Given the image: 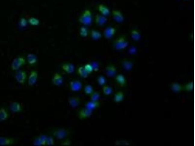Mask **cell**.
<instances>
[{
	"label": "cell",
	"mask_w": 195,
	"mask_h": 146,
	"mask_svg": "<svg viewBox=\"0 0 195 146\" xmlns=\"http://www.w3.org/2000/svg\"><path fill=\"white\" fill-rule=\"evenodd\" d=\"M47 137L45 135H40L36 137L33 142L34 146H45Z\"/></svg>",
	"instance_id": "obj_6"
},
{
	"label": "cell",
	"mask_w": 195,
	"mask_h": 146,
	"mask_svg": "<svg viewBox=\"0 0 195 146\" xmlns=\"http://www.w3.org/2000/svg\"><path fill=\"white\" fill-rule=\"evenodd\" d=\"M103 92L105 95H110L112 93V89L108 86H104L103 88Z\"/></svg>",
	"instance_id": "obj_35"
},
{
	"label": "cell",
	"mask_w": 195,
	"mask_h": 146,
	"mask_svg": "<svg viewBox=\"0 0 195 146\" xmlns=\"http://www.w3.org/2000/svg\"><path fill=\"white\" fill-rule=\"evenodd\" d=\"M88 30L85 26L81 27L80 29V34L82 37H86L88 35Z\"/></svg>",
	"instance_id": "obj_31"
},
{
	"label": "cell",
	"mask_w": 195,
	"mask_h": 146,
	"mask_svg": "<svg viewBox=\"0 0 195 146\" xmlns=\"http://www.w3.org/2000/svg\"><path fill=\"white\" fill-rule=\"evenodd\" d=\"M90 64L92 66L93 71L94 70L95 71H97L99 70V65H98L97 63L96 62H93L92 63Z\"/></svg>",
	"instance_id": "obj_41"
},
{
	"label": "cell",
	"mask_w": 195,
	"mask_h": 146,
	"mask_svg": "<svg viewBox=\"0 0 195 146\" xmlns=\"http://www.w3.org/2000/svg\"><path fill=\"white\" fill-rule=\"evenodd\" d=\"M71 142L70 140H66L65 141H63V143L60 144L62 145H63V146H69V145H70Z\"/></svg>",
	"instance_id": "obj_42"
},
{
	"label": "cell",
	"mask_w": 195,
	"mask_h": 146,
	"mask_svg": "<svg viewBox=\"0 0 195 146\" xmlns=\"http://www.w3.org/2000/svg\"><path fill=\"white\" fill-rule=\"evenodd\" d=\"M28 23L33 26H37L40 24V21L37 18L31 17L28 20Z\"/></svg>",
	"instance_id": "obj_30"
},
{
	"label": "cell",
	"mask_w": 195,
	"mask_h": 146,
	"mask_svg": "<svg viewBox=\"0 0 195 146\" xmlns=\"http://www.w3.org/2000/svg\"><path fill=\"white\" fill-rule=\"evenodd\" d=\"M27 62L30 65L35 64L37 62V59L36 56L34 54H31V53H30L27 55Z\"/></svg>",
	"instance_id": "obj_22"
},
{
	"label": "cell",
	"mask_w": 195,
	"mask_h": 146,
	"mask_svg": "<svg viewBox=\"0 0 195 146\" xmlns=\"http://www.w3.org/2000/svg\"><path fill=\"white\" fill-rule=\"evenodd\" d=\"M117 73V69L115 66L112 64L108 65L105 68V74L108 77H113L115 76Z\"/></svg>",
	"instance_id": "obj_12"
},
{
	"label": "cell",
	"mask_w": 195,
	"mask_h": 146,
	"mask_svg": "<svg viewBox=\"0 0 195 146\" xmlns=\"http://www.w3.org/2000/svg\"><path fill=\"white\" fill-rule=\"evenodd\" d=\"M28 23V21L24 17H22L20 19L19 25L21 27H26Z\"/></svg>",
	"instance_id": "obj_34"
},
{
	"label": "cell",
	"mask_w": 195,
	"mask_h": 146,
	"mask_svg": "<svg viewBox=\"0 0 195 146\" xmlns=\"http://www.w3.org/2000/svg\"><path fill=\"white\" fill-rule=\"evenodd\" d=\"M8 117V114L7 110L4 108L0 109V121H4L7 120Z\"/></svg>",
	"instance_id": "obj_23"
},
{
	"label": "cell",
	"mask_w": 195,
	"mask_h": 146,
	"mask_svg": "<svg viewBox=\"0 0 195 146\" xmlns=\"http://www.w3.org/2000/svg\"><path fill=\"white\" fill-rule=\"evenodd\" d=\"M122 66L123 68L126 71L131 70L133 68L132 62L127 59H124L122 62Z\"/></svg>",
	"instance_id": "obj_21"
},
{
	"label": "cell",
	"mask_w": 195,
	"mask_h": 146,
	"mask_svg": "<svg viewBox=\"0 0 195 146\" xmlns=\"http://www.w3.org/2000/svg\"><path fill=\"white\" fill-rule=\"evenodd\" d=\"M26 63V59L23 56L16 58L11 63V69L13 71H17L23 65Z\"/></svg>",
	"instance_id": "obj_4"
},
{
	"label": "cell",
	"mask_w": 195,
	"mask_h": 146,
	"mask_svg": "<svg viewBox=\"0 0 195 146\" xmlns=\"http://www.w3.org/2000/svg\"><path fill=\"white\" fill-rule=\"evenodd\" d=\"M62 69L67 74H72L74 72L75 67L73 64L70 63H66L61 66Z\"/></svg>",
	"instance_id": "obj_16"
},
{
	"label": "cell",
	"mask_w": 195,
	"mask_h": 146,
	"mask_svg": "<svg viewBox=\"0 0 195 146\" xmlns=\"http://www.w3.org/2000/svg\"><path fill=\"white\" fill-rule=\"evenodd\" d=\"M92 114V111L87 108L82 109L79 112V117L81 119H84L91 117Z\"/></svg>",
	"instance_id": "obj_7"
},
{
	"label": "cell",
	"mask_w": 195,
	"mask_h": 146,
	"mask_svg": "<svg viewBox=\"0 0 195 146\" xmlns=\"http://www.w3.org/2000/svg\"><path fill=\"white\" fill-rule=\"evenodd\" d=\"M70 131L67 129L64 128H60L54 129L52 132V135L53 137L58 140H63L66 138L70 135Z\"/></svg>",
	"instance_id": "obj_2"
},
{
	"label": "cell",
	"mask_w": 195,
	"mask_h": 146,
	"mask_svg": "<svg viewBox=\"0 0 195 146\" xmlns=\"http://www.w3.org/2000/svg\"><path fill=\"white\" fill-rule=\"evenodd\" d=\"M129 52L130 54H134L136 52V48L135 47H131L129 50Z\"/></svg>",
	"instance_id": "obj_43"
},
{
	"label": "cell",
	"mask_w": 195,
	"mask_h": 146,
	"mask_svg": "<svg viewBox=\"0 0 195 146\" xmlns=\"http://www.w3.org/2000/svg\"><path fill=\"white\" fill-rule=\"evenodd\" d=\"M70 87L72 91L77 92L81 90L82 87V84L80 81L78 80L72 81L70 82Z\"/></svg>",
	"instance_id": "obj_10"
},
{
	"label": "cell",
	"mask_w": 195,
	"mask_h": 146,
	"mask_svg": "<svg viewBox=\"0 0 195 146\" xmlns=\"http://www.w3.org/2000/svg\"><path fill=\"white\" fill-rule=\"evenodd\" d=\"M115 144V145H129L130 143L127 141L121 140V141H116Z\"/></svg>",
	"instance_id": "obj_40"
},
{
	"label": "cell",
	"mask_w": 195,
	"mask_h": 146,
	"mask_svg": "<svg viewBox=\"0 0 195 146\" xmlns=\"http://www.w3.org/2000/svg\"><path fill=\"white\" fill-rule=\"evenodd\" d=\"M98 82L100 85L103 86V85H104L106 83V80L104 77L103 76H100L98 78Z\"/></svg>",
	"instance_id": "obj_39"
},
{
	"label": "cell",
	"mask_w": 195,
	"mask_h": 146,
	"mask_svg": "<svg viewBox=\"0 0 195 146\" xmlns=\"http://www.w3.org/2000/svg\"><path fill=\"white\" fill-rule=\"evenodd\" d=\"M38 75V72L36 71L33 70L30 72L28 80V84L29 86H33L35 84L37 80Z\"/></svg>",
	"instance_id": "obj_8"
},
{
	"label": "cell",
	"mask_w": 195,
	"mask_h": 146,
	"mask_svg": "<svg viewBox=\"0 0 195 146\" xmlns=\"http://www.w3.org/2000/svg\"><path fill=\"white\" fill-rule=\"evenodd\" d=\"M15 142V140L14 139L0 136V146L13 145Z\"/></svg>",
	"instance_id": "obj_9"
},
{
	"label": "cell",
	"mask_w": 195,
	"mask_h": 146,
	"mask_svg": "<svg viewBox=\"0 0 195 146\" xmlns=\"http://www.w3.org/2000/svg\"><path fill=\"white\" fill-rule=\"evenodd\" d=\"M116 29L114 27H108L105 28L104 31V35L105 38L110 39L115 34Z\"/></svg>",
	"instance_id": "obj_13"
},
{
	"label": "cell",
	"mask_w": 195,
	"mask_h": 146,
	"mask_svg": "<svg viewBox=\"0 0 195 146\" xmlns=\"http://www.w3.org/2000/svg\"><path fill=\"white\" fill-rule=\"evenodd\" d=\"M98 9L99 11L101 13V15L104 16H107L109 15L110 13V10L108 9V8L107 7H105V5L102 4L99 5L98 6Z\"/></svg>",
	"instance_id": "obj_19"
},
{
	"label": "cell",
	"mask_w": 195,
	"mask_h": 146,
	"mask_svg": "<svg viewBox=\"0 0 195 146\" xmlns=\"http://www.w3.org/2000/svg\"><path fill=\"white\" fill-rule=\"evenodd\" d=\"M107 21V17L100 14H97L95 16V22L99 26H103L104 25Z\"/></svg>",
	"instance_id": "obj_15"
},
{
	"label": "cell",
	"mask_w": 195,
	"mask_h": 146,
	"mask_svg": "<svg viewBox=\"0 0 195 146\" xmlns=\"http://www.w3.org/2000/svg\"><path fill=\"white\" fill-rule=\"evenodd\" d=\"M100 104L98 101H91L86 103L85 105V107L87 109L92 111L93 109H96L100 106Z\"/></svg>",
	"instance_id": "obj_20"
},
{
	"label": "cell",
	"mask_w": 195,
	"mask_h": 146,
	"mask_svg": "<svg viewBox=\"0 0 195 146\" xmlns=\"http://www.w3.org/2000/svg\"><path fill=\"white\" fill-rule=\"evenodd\" d=\"M54 141L53 138L52 136L47 137L46 141V145L48 146H53L54 145Z\"/></svg>",
	"instance_id": "obj_37"
},
{
	"label": "cell",
	"mask_w": 195,
	"mask_h": 146,
	"mask_svg": "<svg viewBox=\"0 0 195 146\" xmlns=\"http://www.w3.org/2000/svg\"><path fill=\"white\" fill-rule=\"evenodd\" d=\"M90 35L93 40H99L101 37V34L99 31L96 30H92L90 32Z\"/></svg>",
	"instance_id": "obj_26"
},
{
	"label": "cell",
	"mask_w": 195,
	"mask_h": 146,
	"mask_svg": "<svg viewBox=\"0 0 195 146\" xmlns=\"http://www.w3.org/2000/svg\"><path fill=\"white\" fill-rule=\"evenodd\" d=\"M80 23L84 26H90L92 22V14L90 9H86L81 13L79 17Z\"/></svg>",
	"instance_id": "obj_1"
},
{
	"label": "cell",
	"mask_w": 195,
	"mask_h": 146,
	"mask_svg": "<svg viewBox=\"0 0 195 146\" xmlns=\"http://www.w3.org/2000/svg\"><path fill=\"white\" fill-rule=\"evenodd\" d=\"M84 92L87 95H91L93 92V88L90 85H87L85 86Z\"/></svg>",
	"instance_id": "obj_33"
},
{
	"label": "cell",
	"mask_w": 195,
	"mask_h": 146,
	"mask_svg": "<svg viewBox=\"0 0 195 146\" xmlns=\"http://www.w3.org/2000/svg\"><path fill=\"white\" fill-rule=\"evenodd\" d=\"M63 78L62 76L59 73H56L53 77L52 82L56 86H59L63 83Z\"/></svg>",
	"instance_id": "obj_18"
},
{
	"label": "cell",
	"mask_w": 195,
	"mask_h": 146,
	"mask_svg": "<svg viewBox=\"0 0 195 146\" xmlns=\"http://www.w3.org/2000/svg\"><path fill=\"white\" fill-rule=\"evenodd\" d=\"M85 70H86V72L88 73L89 74L93 71V69L92 66L90 64H87L84 66Z\"/></svg>",
	"instance_id": "obj_38"
},
{
	"label": "cell",
	"mask_w": 195,
	"mask_h": 146,
	"mask_svg": "<svg viewBox=\"0 0 195 146\" xmlns=\"http://www.w3.org/2000/svg\"><path fill=\"white\" fill-rule=\"evenodd\" d=\"M26 78V73L24 71H19L16 74V80L21 84H24Z\"/></svg>",
	"instance_id": "obj_5"
},
{
	"label": "cell",
	"mask_w": 195,
	"mask_h": 146,
	"mask_svg": "<svg viewBox=\"0 0 195 146\" xmlns=\"http://www.w3.org/2000/svg\"><path fill=\"white\" fill-rule=\"evenodd\" d=\"M172 91L174 92H180L183 90V86L178 83H173L171 85Z\"/></svg>",
	"instance_id": "obj_24"
},
{
	"label": "cell",
	"mask_w": 195,
	"mask_h": 146,
	"mask_svg": "<svg viewBox=\"0 0 195 146\" xmlns=\"http://www.w3.org/2000/svg\"><path fill=\"white\" fill-rule=\"evenodd\" d=\"M112 14H113V19L116 22L118 23H122L124 21V17L120 11L118 10H113L112 11Z\"/></svg>",
	"instance_id": "obj_11"
},
{
	"label": "cell",
	"mask_w": 195,
	"mask_h": 146,
	"mask_svg": "<svg viewBox=\"0 0 195 146\" xmlns=\"http://www.w3.org/2000/svg\"><path fill=\"white\" fill-rule=\"evenodd\" d=\"M124 99V94L122 92H118L115 94L114 96V101L116 102H119Z\"/></svg>",
	"instance_id": "obj_28"
},
{
	"label": "cell",
	"mask_w": 195,
	"mask_h": 146,
	"mask_svg": "<svg viewBox=\"0 0 195 146\" xmlns=\"http://www.w3.org/2000/svg\"><path fill=\"white\" fill-rule=\"evenodd\" d=\"M131 36L132 38L135 41H139L141 38V35L137 30L133 29L131 32Z\"/></svg>",
	"instance_id": "obj_29"
},
{
	"label": "cell",
	"mask_w": 195,
	"mask_h": 146,
	"mask_svg": "<svg viewBox=\"0 0 195 146\" xmlns=\"http://www.w3.org/2000/svg\"><path fill=\"white\" fill-rule=\"evenodd\" d=\"M80 99L79 97L76 96H71L68 99V103L70 104V106L72 108H76L80 104Z\"/></svg>",
	"instance_id": "obj_14"
},
{
	"label": "cell",
	"mask_w": 195,
	"mask_h": 146,
	"mask_svg": "<svg viewBox=\"0 0 195 146\" xmlns=\"http://www.w3.org/2000/svg\"><path fill=\"white\" fill-rule=\"evenodd\" d=\"M9 107L13 113H19L22 110L21 104L16 101L12 102L9 105Z\"/></svg>",
	"instance_id": "obj_17"
},
{
	"label": "cell",
	"mask_w": 195,
	"mask_h": 146,
	"mask_svg": "<svg viewBox=\"0 0 195 146\" xmlns=\"http://www.w3.org/2000/svg\"><path fill=\"white\" fill-rule=\"evenodd\" d=\"M90 95V99L91 101H97L100 97V95L99 93L97 92H93Z\"/></svg>",
	"instance_id": "obj_32"
},
{
	"label": "cell",
	"mask_w": 195,
	"mask_h": 146,
	"mask_svg": "<svg viewBox=\"0 0 195 146\" xmlns=\"http://www.w3.org/2000/svg\"><path fill=\"white\" fill-rule=\"evenodd\" d=\"M77 72H78V74L81 77H82L84 78H86L88 76L89 74L85 70L84 66H81L79 67Z\"/></svg>",
	"instance_id": "obj_25"
},
{
	"label": "cell",
	"mask_w": 195,
	"mask_h": 146,
	"mask_svg": "<svg viewBox=\"0 0 195 146\" xmlns=\"http://www.w3.org/2000/svg\"><path fill=\"white\" fill-rule=\"evenodd\" d=\"M193 84L191 82H190L189 84L185 85V86H183V90L186 91H191L193 89Z\"/></svg>",
	"instance_id": "obj_36"
},
{
	"label": "cell",
	"mask_w": 195,
	"mask_h": 146,
	"mask_svg": "<svg viewBox=\"0 0 195 146\" xmlns=\"http://www.w3.org/2000/svg\"><path fill=\"white\" fill-rule=\"evenodd\" d=\"M116 80L117 81V82L121 85V86H123L125 85L126 80L125 79V77H123L122 75H118L116 77Z\"/></svg>",
	"instance_id": "obj_27"
},
{
	"label": "cell",
	"mask_w": 195,
	"mask_h": 146,
	"mask_svg": "<svg viewBox=\"0 0 195 146\" xmlns=\"http://www.w3.org/2000/svg\"><path fill=\"white\" fill-rule=\"evenodd\" d=\"M128 45V42L126 40L124 36H121L115 41L113 46L115 49L118 50H122Z\"/></svg>",
	"instance_id": "obj_3"
}]
</instances>
